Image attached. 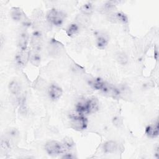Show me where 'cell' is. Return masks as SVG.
Masks as SVG:
<instances>
[{
    "label": "cell",
    "mask_w": 159,
    "mask_h": 159,
    "mask_svg": "<svg viewBox=\"0 0 159 159\" xmlns=\"http://www.w3.org/2000/svg\"><path fill=\"white\" fill-rule=\"evenodd\" d=\"M116 9V4L114 2L112 1H108L106 2L102 6V10L104 11L105 12L111 13L114 12V11Z\"/></svg>",
    "instance_id": "cell-20"
},
{
    "label": "cell",
    "mask_w": 159,
    "mask_h": 159,
    "mask_svg": "<svg viewBox=\"0 0 159 159\" xmlns=\"http://www.w3.org/2000/svg\"><path fill=\"white\" fill-rule=\"evenodd\" d=\"M62 143L66 149V152H68L70 150H71L74 146V142L73 140L69 137H66L65 139H64Z\"/></svg>",
    "instance_id": "cell-23"
},
{
    "label": "cell",
    "mask_w": 159,
    "mask_h": 159,
    "mask_svg": "<svg viewBox=\"0 0 159 159\" xmlns=\"http://www.w3.org/2000/svg\"><path fill=\"white\" fill-rule=\"evenodd\" d=\"M80 30V27L76 23L70 24L66 28V32L69 37H73L78 33Z\"/></svg>",
    "instance_id": "cell-18"
},
{
    "label": "cell",
    "mask_w": 159,
    "mask_h": 159,
    "mask_svg": "<svg viewBox=\"0 0 159 159\" xmlns=\"http://www.w3.org/2000/svg\"><path fill=\"white\" fill-rule=\"evenodd\" d=\"M42 60L40 52L30 50L29 52V61L30 63L35 66H39L40 65Z\"/></svg>",
    "instance_id": "cell-14"
},
{
    "label": "cell",
    "mask_w": 159,
    "mask_h": 159,
    "mask_svg": "<svg viewBox=\"0 0 159 159\" xmlns=\"http://www.w3.org/2000/svg\"><path fill=\"white\" fill-rule=\"evenodd\" d=\"M99 109V101L96 98L92 97L83 101L79 102L76 106L75 111L85 115L94 113Z\"/></svg>",
    "instance_id": "cell-1"
},
{
    "label": "cell",
    "mask_w": 159,
    "mask_h": 159,
    "mask_svg": "<svg viewBox=\"0 0 159 159\" xmlns=\"http://www.w3.org/2000/svg\"><path fill=\"white\" fill-rule=\"evenodd\" d=\"M30 49L41 52L43 45V35L40 30H35L30 37Z\"/></svg>",
    "instance_id": "cell-6"
},
{
    "label": "cell",
    "mask_w": 159,
    "mask_h": 159,
    "mask_svg": "<svg viewBox=\"0 0 159 159\" xmlns=\"http://www.w3.org/2000/svg\"><path fill=\"white\" fill-rule=\"evenodd\" d=\"M10 14L11 19L14 21L20 23L24 27H29L31 25V21L20 8L17 7H12Z\"/></svg>",
    "instance_id": "cell-4"
},
{
    "label": "cell",
    "mask_w": 159,
    "mask_h": 159,
    "mask_svg": "<svg viewBox=\"0 0 159 159\" xmlns=\"http://www.w3.org/2000/svg\"><path fill=\"white\" fill-rule=\"evenodd\" d=\"M48 52L50 55L57 56L60 55L64 50V47L60 42L56 39H51L48 43Z\"/></svg>",
    "instance_id": "cell-8"
},
{
    "label": "cell",
    "mask_w": 159,
    "mask_h": 159,
    "mask_svg": "<svg viewBox=\"0 0 159 159\" xmlns=\"http://www.w3.org/2000/svg\"><path fill=\"white\" fill-rule=\"evenodd\" d=\"M7 139H10L11 141H13L19 137V132L15 128L10 129L7 132Z\"/></svg>",
    "instance_id": "cell-22"
},
{
    "label": "cell",
    "mask_w": 159,
    "mask_h": 159,
    "mask_svg": "<svg viewBox=\"0 0 159 159\" xmlns=\"http://www.w3.org/2000/svg\"><path fill=\"white\" fill-rule=\"evenodd\" d=\"M116 60L118 63L122 65H125L128 62V57L127 55L123 52H120L117 55Z\"/></svg>",
    "instance_id": "cell-21"
},
{
    "label": "cell",
    "mask_w": 159,
    "mask_h": 159,
    "mask_svg": "<svg viewBox=\"0 0 159 159\" xmlns=\"http://www.w3.org/2000/svg\"><path fill=\"white\" fill-rule=\"evenodd\" d=\"M109 42L108 37L104 34H99L97 35L96 39V45L99 49H103L106 47Z\"/></svg>",
    "instance_id": "cell-15"
},
{
    "label": "cell",
    "mask_w": 159,
    "mask_h": 159,
    "mask_svg": "<svg viewBox=\"0 0 159 159\" xmlns=\"http://www.w3.org/2000/svg\"><path fill=\"white\" fill-rule=\"evenodd\" d=\"M66 19L65 14L58 9H52L47 12L46 19L47 22L55 26H61Z\"/></svg>",
    "instance_id": "cell-3"
},
{
    "label": "cell",
    "mask_w": 159,
    "mask_h": 159,
    "mask_svg": "<svg viewBox=\"0 0 159 159\" xmlns=\"http://www.w3.org/2000/svg\"><path fill=\"white\" fill-rule=\"evenodd\" d=\"M30 37L26 30L23 29L20 31L17 36V45L18 50L24 51L28 50V45L30 41Z\"/></svg>",
    "instance_id": "cell-7"
},
{
    "label": "cell",
    "mask_w": 159,
    "mask_h": 159,
    "mask_svg": "<svg viewBox=\"0 0 159 159\" xmlns=\"http://www.w3.org/2000/svg\"><path fill=\"white\" fill-rule=\"evenodd\" d=\"M9 90L12 94L17 95L20 93L21 90V86L17 80H13L9 83Z\"/></svg>",
    "instance_id": "cell-16"
},
{
    "label": "cell",
    "mask_w": 159,
    "mask_h": 159,
    "mask_svg": "<svg viewBox=\"0 0 159 159\" xmlns=\"http://www.w3.org/2000/svg\"><path fill=\"white\" fill-rule=\"evenodd\" d=\"M106 82L99 78H94L89 81V85L96 90L101 91L104 86Z\"/></svg>",
    "instance_id": "cell-17"
},
{
    "label": "cell",
    "mask_w": 159,
    "mask_h": 159,
    "mask_svg": "<svg viewBox=\"0 0 159 159\" xmlns=\"http://www.w3.org/2000/svg\"><path fill=\"white\" fill-rule=\"evenodd\" d=\"M62 158H74L75 156L73 155V154L71 153L66 152V153H63V156L62 157Z\"/></svg>",
    "instance_id": "cell-24"
},
{
    "label": "cell",
    "mask_w": 159,
    "mask_h": 159,
    "mask_svg": "<svg viewBox=\"0 0 159 159\" xmlns=\"http://www.w3.org/2000/svg\"><path fill=\"white\" fill-rule=\"evenodd\" d=\"M29 49L24 51H17V53L15 57V60L16 64L19 66L24 67L27 65L29 61Z\"/></svg>",
    "instance_id": "cell-10"
},
{
    "label": "cell",
    "mask_w": 159,
    "mask_h": 159,
    "mask_svg": "<svg viewBox=\"0 0 159 159\" xmlns=\"http://www.w3.org/2000/svg\"><path fill=\"white\" fill-rule=\"evenodd\" d=\"M69 117L70 119L71 127L74 130L81 131L86 129L88 121L84 115L75 111V113L70 114Z\"/></svg>",
    "instance_id": "cell-2"
},
{
    "label": "cell",
    "mask_w": 159,
    "mask_h": 159,
    "mask_svg": "<svg viewBox=\"0 0 159 159\" xmlns=\"http://www.w3.org/2000/svg\"><path fill=\"white\" fill-rule=\"evenodd\" d=\"M45 150L46 152L51 156H56L66 152L63 143L57 140L47 142L45 144Z\"/></svg>",
    "instance_id": "cell-5"
},
{
    "label": "cell",
    "mask_w": 159,
    "mask_h": 159,
    "mask_svg": "<svg viewBox=\"0 0 159 159\" xmlns=\"http://www.w3.org/2000/svg\"><path fill=\"white\" fill-rule=\"evenodd\" d=\"M80 11L81 13L84 15H90L93 12V5L89 2L84 3L81 6Z\"/></svg>",
    "instance_id": "cell-19"
},
{
    "label": "cell",
    "mask_w": 159,
    "mask_h": 159,
    "mask_svg": "<svg viewBox=\"0 0 159 159\" xmlns=\"http://www.w3.org/2000/svg\"><path fill=\"white\" fill-rule=\"evenodd\" d=\"M47 94L50 99L52 101H57L62 96L63 90L58 84H51L48 88Z\"/></svg>",
    "instance_id": "cell-9"
},
{
    "label": "cell",
    "mask_w": 159,
    "mask_h": 159,
    "mask_svg": "<svg viewBox=\"0 0 159 159\" xmlns=\"http://www.w3.org/2000/svg\"><path fill=\"white\" fill-rule=\"evenodd\" d=\"M109 20L120 24H126L128 22L127 16L122 12H113L109 14Z\"/></svg>",
    "instance_id": "cell-11"
},
{
    "label": "cell",
    "mask_w": 159,
    "mask_h": 159,
    "mask_svg": "<svg viewBox=\"0 0 159 159\" xmlns=\"http://www.w3.org/2000/svg\"><path fill=\"white\" fill-rule=\"evenodd\" d=\"M102 150L106 153H114L118 148V143L114 140H108L104 143Z\"/></svg>",
    "instance_id": "cell-13"
},
{
    "label": "cell",
    "mask_w": 159,
    "mask_h": 159,
    "mask_svg": "<svg viewBox=\"0 0 159 159\" xmlns=\"http://www.w3.org/2000/svg\"><path fill=\"white\" fill-rule=\"evenodd\" d=\"M158 134H159V125H158V120H157L156 122H154L153 124L148 125L145 128V134L149 138H152V139L158 137Z\"/></svg>",
    "instance_id": "cell-12"
}]
</instances>
